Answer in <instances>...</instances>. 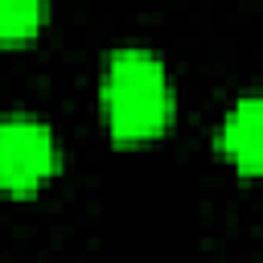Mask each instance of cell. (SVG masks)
<instances>
[{"mask_svg": "<svg viewBox=\"0 0 263 263\" xmlns=\"http://www.w3.org/2000/svg\"><path fill=\"white\" fill-rule=\"evenodd\" d=\"M173 82L164 62L152 49L123 45L107 58L103 70V115L119 144L156 140L173 123Z\"/></svg>", "mask_w": 263, "mask_h": 263, "instance_id": "cell-1", "label": "cell"}, {"mask_svg": "<svg viewBox=\"0 0 263 263\" xmlns=\"http://www.w3.org/2000/svg\"><path fill=\"white\" fill-rule=\"evenodd\" d=\"M58 173V140L33 115L0 119V189L37 193Z\"/></svg>", "mask_w": 263, "mask_h": 263, "instance_id": "cell-2", "label": "cell"}, {"mask_svg": "<svg viewBox=\"0 0 263 263\" xmlns=\"http://www.w3.org/2000/svg\"><path fill=\"white\" fill-rule=\"evenodd\" d=\"M218 144H222L226 160L242 177L259 173V160H263V111H259V95H242L230 107V115L222 119Z\"/></svg>", "mask_w": 263, "mask_h": 263, "instance_id": "cell-3", "label": "cell"}, {"mask_svg": "<svg viewBox=\"0 0 263 263\" xmlns=\"http://www.w3.org/2000/svg\"><path fill=\"white\" fill-rule=\"evenodd\" d=\"M45 25V0H0V41H29Z\"/></svg>", "mask_w": 263, "mask_h": 263, "instance_id": "cell-4", "label": "cell"}]
</instances>
